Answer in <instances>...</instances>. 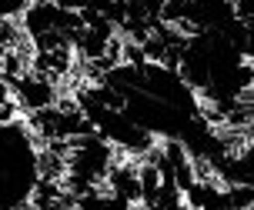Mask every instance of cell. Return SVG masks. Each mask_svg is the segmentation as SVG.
Returning a JSON list of instances; mask_svg holds the SVG:
<instances>
[{"mask_svg":"<svg viewBox=\"0 0 254 210\" xmlns=\"http://www.w3.org/2000/svg\"><path fill=\"white\" fill-rule=\"evenodd\" d=\"M40 180V140L24 117L0 124V210L30 207Z\"/></svg>","mask_w":254,"mask_h":210,"instance_id":"1","label":"cell"},{"mask_svg":"<svg viewBox=\"0 0 254 210\" xmlns=\"http://www.w3.org/2000/svg\"><path fill=\"white\" fill-rule=\"evenodd\" d=\"M10 90H13V100H17V110H24V113L44 110V107H51V104L61 100L57 80L40 74V70H34V67H24L20 74H13Z\"/></svg>","mask_w":254,"mask_h":210,"instance_id":"2","label":"cell"}]
</instances>
